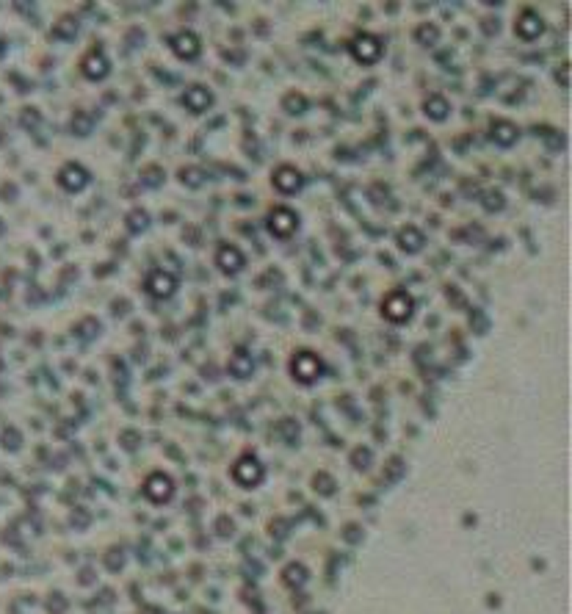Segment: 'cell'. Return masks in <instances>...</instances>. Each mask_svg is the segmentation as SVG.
Returning a JSON list of instances; mask_svg holds the SVG:
<instances>
[{
	"label": "cell",
	"mask_w": 572,
	"mask_h": 614,
	"mask_svg": "<svg viewBox=\"0 0 572 614\" xmlns=\"http://www.w3.org/2000/svg\"><path fill=\"white\" fill-rule=\"evenodd\" d=\"M556 78H558V84H561L564 89L569 86V64H567V61L561 64V70H558V75H556Z\"/></svg>",
	"instance_id": "26"
},
{
	"label": "cell",
	"mask_w": 572,
	"mask_h": 614,
	"mask_svg": "<svg viewBox=\"0 0 572 614\" xmlns=\"http://www.w3.org/2000/svg\"><path fill=\"white\" fill-rule=\"evenodd\" d=\"M296 227H299V216H296L291 208H274V211H271V216H268V230H271L276 238H285V235L296 233Z\"/></svg>",
	"instance_id": "2"
},
{
	"label": "cell",
	"mask_w": 572,
	"mask_h": 614,
	"mask_svg": "<svg viewBox=\"0 0 572 614\" xmlns=\"http://www.w3.org/2000/svg\"><path fill=\"white\" fill-rule=\"evenodd\" d=\"M172 482L166 479L164 473H155V476H150L147 479V496L153 498V501H166L169 496H172Z\"/></svg>",
	"instance_id": "14"
},
{
	"label": "cell",
	"mask_w": 572,
	"mask_h": 614,
	"mask_svg": "<svg viewBox=\"0 0 572 614\" xmlns=\"http://www.w3.org/2000/svg\"><path fill=\"white\" fill-rule=\"evenodd\" d=\"M481 202H484V208H486V211H492V214H495V211H500V208H504V205H506V199H504V194H500V191H486Z\"/></svg>",
	"instance_id": "22"
},
{
	"label": "cell",
	"mask_w": 572,
	"mask_h": 614,
	"mask_svg": "<svg viewBox=\"0 0 572 614\" xmlns=\"http://www.w3.org/2000/svg\"><path fill=\"white\" fill-rule=\"evenodd\" d=\"M174 277L172 274H166V271H153V274L147 277V291L153 294V296H172L174 294Z\"/></svg>",
	"instance_id": "10"
},
{
	"label": "cell",
	"mask_w": 572,
	"mask_h": 614,
	"mask_svg": "<svg viewBox=\"0 0 572 614\" xmlns=\"http://www.w3.org/2000/svg\"><path fill=\"white\" fill-rule=\"evenodd\" d=\"M382 313L390 318V321H406L412 316V299L404 294V291H393L385 305H382Z\"/></svg>",
	"instance_id": "3"
},
{
	"label": "cell",
	"mask_w": 572,
	"mask_h": 614,
	"mask_svg": "<svg viewBox=\"0 0 572 614\" xmlns=\"http://www.w3.org/2000/svg\"><path fill=\"white\" fill-rule=\"evenodd\" d=\"M144 186H161L164 183V172L158 169V166H150V169H144Z\"/></svg>",
	"instance_id": "25"
},
{
	"label": "cell",
	"mask_w": 572,
	"mask_h": 614,
	"mask_svg": "<svg viewBox=\"0 0 572 614\" xmlns=\"http://www.w3.org/2000/svg\"><path fill=\"white\" fill-rule=\"evenodd\" d=\"M423 111H426V116L428 119H445L448 116V100L445 97H440V94H434V97H428L426 100V105H423Z\"/></svg>",
	"instance_id": "17"
},
{
	"label": "cell",
	"mask_w": 572,
	"mask_h": 614,
	"mask_svg": "<svg viewBox=\"0 0 572 614\" xmlns=\"http://www.w3.org/2000/svg\"><path fill=\"white\" fill-rule=\"evenodd\" d=\"M108 58L100 53V50H92L86 58H83V73H86V78H92V81H100V78H105L108 75Z\"/></svg>",
	"instance_id": "12"
},
{
	"label": "cell",
	"mask_w": 572,
	"mask_h": 614,
	"mask_svg": "<svg viewBox=\"0 0 572 614\" xmlns=\"http://www.w3.org/2000/svg\"><path fill=\"white\" fill-rule=\"evenodd\" d=\"M515 31H517V36H520V39L534 42V39H539V36H542V31H545V20H542L536 12H523V14H520V20L515 23Z\"/></svg>",
	"instance_id": "4"
},
{
	"label": "cell",
	"mask_w": 572,
	"mask_h": 614,
	"mask_svg": "<svg viewBox=\"0 0 572 614\" xmlns=\"http://www.w3.org/2000/svg\"><path fill=\"white\" fill-rule=\"evenodd\" d=\"M285 105H288V111H291V114H302V111L307 108V100H304L302 94H296V92H294V94L285 97Z\"/></svg>",
	"instance_id": "24"
},
{
	"label": "cell",
	"mask_w": 572,
	"mask_h": 614,
	"mask_svg": "<svg viewBox=\"0 0 572 614\" xmlns=\"http://www.w3.org/2000/svg\"><path fill=\"white\" fill-rule=\"evenodd\" d=\"M180 183H185L188 188H199V186L205 183V175H202V169H196V166H185V169L180 172Z\"/></svg>",
	"instance_id": "21"
},
{
	"label": "cell",
	"mask_w": 572,
	"mask_h": 614,
	"mask_svg": "<svg viewBox=\"0 0 572 614\" xmlns=\"http://www.w3.org/2000/svg\"><path fill=\"white\" fill-rule=\"evenodd\" d=\"M318 371H321V363H318L313 355H307V352H299V355H296V360H294V374H296L302 382H313V379L318 376Z\"/></svg>",
	"instance_id": "11"
},
{
	"label": "cell",
	"mask_w": 572,
	"mask_h": 614,
	"mask_svg": "<svg viewBox=\"0 0 572 614\" xmlns=\"http://www.w3.org/2000/svg\"><path fill=\"white\" fill-rule=\"evenodd\" d=\"M398 246L404 249V252H409V255H415V252H420L423 249V233L417 230V227H404V230H398Z\"/></svg>",
	"instance_id": "15"
},
{
	"label": "cell",
	"mask_w": 572,
	"mask_h": 614,
	"mask_svg": "<svg viewBox=\"0 0 572 614\" xmlns=\"http://www.w3.org/2000/svg\"><path fill=\"white\" fill-rule=\"evenodd\" d=\"M235 479H238V482H244V485H255V482L260 479V465H257L252 457L241 459V462H238V468H235Z\"/></svg>",
	"instance_id": "16"
},
{
	"label": "cell",
	"mask_w": 572,
	"mask_h": 614,
	"mask_svg": "<svg viewBox=\"0 0 572 614\" xmlns=\"http://www.w3.org/2000/svg\"><path fill=\"white\" fill-rule=\"evenodd\" d=\"M73 127H75V133H78V136H86V133L92 130V119H89L83 111H78V114L73 116Z\"/></svg>",
	"instance_id": "23"
},
{
	"label": "cell",
	"mask_w": 572,
	"mask_h": 614,
	"mask_svg": "<svg viewBox=\"0 0 572 614\" xmlns=\"http://www.w3.org/2000/svg\"><path fill=\"white\" fill-rule=\"evenodd\" d=\"M127 227H130V233H144L150 227V216L144 211H130L127 214Z\"/></svg>",
	"instance_id": "20"
},
{
	"label": "cell",
	"mask_w": 572,
	"mask_h": 614,
	"mask_svg": "<svg viewBox=\"0 0 572 614\" xmlns=\"http://www.w3.org/2000/svg\"><path fill=\"white\" fill-rule=\"evenodd\" d=\"M517 136H520V130H517L512 122H506V119H497V122H492V127H489V139H492L495 144H500V147H512V144L517 142Z\"/></svg>",
	"instance_id": "7"
},
{
	"label": "cell",
	"mask_w": 572,
	"mask_h": 614,
	"mask_svg": "<svg viewBox=\"0 0 572 614\" xmlns=\"http://www.w3.org/2000/svg\"><path fill=\"white\" fill-rule=\"evenodd\" d=\"M0 55H3V42H0Z\"/></svg>",
	"instance_id": "27"
},
{
	"label": "cell",
	"mask_w": 572,
	"mask_h": 614,
	"mask_svg": "<svg viewBox=\"0 0 572 614\" xmlns=\"http://www.w3.org/2000/svg\"><path fill=\"white\" fill-rule=\"evenodd\" d=\"M216 263H219V268L224 271V274H238V271L244 268V255H241V249L227 244V246H222L216 252Z\"/></svg>",
	"instance_id": "8"
},
{
	"label": "cell",
	"mask_w": 572,
	"mask_h": 614,
	"mask_svg": "<svg viewBox=\"0 0 572 614\" xmlns=\"http://www.w3.org/2000/svg\"><path fill=\"white\" fill-rule=\"evenodd\" d=\"M58 183H61L66 191H81V188H86V183H89V172H86L83 166H78V164H69V166L61 169Z\"/></svg>",
	"instance_id": "6"
},
{
	"label": "cell",
	"mask_w": 572,
	"mask_h": 614,
	"mask_svg": "<svg viewBox=\"0 0 572 614\" xmlns=\"http://www.w3.org/2000/svg\"><path fill=\"white\" fill-rule=\"evenodd\" d=\"M75 34H78V20H75V17H64V20L55 25V31H53L55 39H73Z\"/></svg>",
	"instance_id": "19"
},
{
	"label": "cell",
	"mask_w": 572,
	"mask_h": 614,
	"mask_svg": "<svg viewBox=\"0 0 572 614\" xmlns=\"http://www.w3.org/2000/svg\"><path fill=\"white\" fill-rule=\"evenodd\" d=\"M348 50H351V55L360 61V64H374V61L382 58V42L376 36H371V34L354 36L351 44H348Z\"/></svg>",
	"instance_id": "1"
},
{
	"label": "cell",
	"mask_w": 572,
	"mask_h": 614,
	"mask_svg": "<svg viewBox=\"0 0 572 614\" xmlns=\"http://www.w3.org/2000/svg\"><path fill=\"white\" fill-rule=\"evenodd\" d=\"M415 36L423 42V44H437L440 42V28L437 25H432V23H423V25H417V31H415Z\"/></svg>",
	"instance_id": "18"
},
{
	"label": "cell",
	"mask_w": 572,
	"mask_h": 614,
	"mask_svg": "<svg viewBox=\"0 0 572 614\" xmlns=\"http://www.w3.org/2000/svg\"><path fill=\"white\" fill-rule=\"evenodd\" d=\"M172 50H174L180 58H196V53H199V39H196V34H191V31L177 34V36L172 39Z\"/></svg>",
	"instance_id": "13"
},
{
	"label": "cell",
	"mask_w": 572,
	"mask_h": 614,
	"mask_svg": "<svg viewBox=\"0 0 572 614\" xmlns=\"http://www.w3.org/2000/svg\"><path fill=\"white\" fill-rule=\"evenodd\" d=\"M183 103H185V108H191L194 114H202V111L210 108L213 94H210L205 86H188L185 94H183Z\"/></svg>",
	"instance_id": "9"
},
{
	"label": "cell",
	"mask_w": 572,
	"mask_h": 614,
	"mask_svg": "<svg viewBox=\"0 0 572 614\" xmlns=\"http://www.w3.org/2000/svg\"><path fill=\"white\" fill-rule=\"evenodd\" d=\"M302 183H304V177H302L299 169H294V166H279V169L274 172V186H276V191H282V194H296V191L302 188Z\"/></svg>",
	"instance_id": "5"
}]
</instances>
